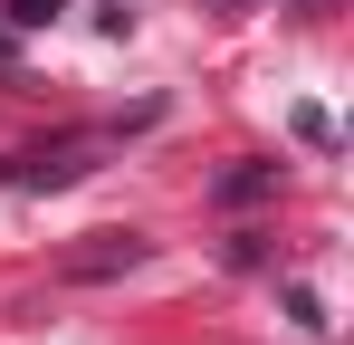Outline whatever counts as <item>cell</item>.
I'll return each instance as SVG.
<instances>
[{"mask_svg": "<svg viewBox=\"0 0 354 345\" xmlns=\"http://www.w3.org/2000/svg\"><path fill=\"white\" fill-rule=\"evenodd\" d=\"M144 259H153V240H134V230H96L86 249H67V259H58V278H67V288H96V278L144 269Z\"/></svg>", "mask_w": 354, "mask_h": 345, "instance_id": "cell-1", "label": "cell"}, {"mask_svg": "<svg viewBox=\"0 0 354 345\" xmlns=\"http://www.w3.org/2000/svg\"><path fill=\"white\" fill-rule=\"evenodd\" d=\"M86 154H96V144H86V134H67V144H39V154H10L0 182H19V192H67V182L86 172Z\"/></svg>", "mask_w": 354, "mask_h": 345, "instance_id": "cell-2", "label": "cell"}, {"mask_svg": "<svg viewBox=\"0 0 354 345\" xmlns=\"http://www.w3.org/2000/svg\"><path fill=\"white\" fill-rule=\"evenodd\" d=\"M268 192H278V163H239V172H221V202H268Z\"/></svg>", "mask_w": 354, "mask_h": 345, "instance_id": "cell-3", "label": "cell"}, {"mask_svg": "<svg viewBox=\"0 0 354 345\" xmlns=\"http://www.w3.org/2000/svg\"><path fill=\"white\" fill-rule=\"evenodd\" d=\"M288 317H297V336H326V307H316V288H288Z\"/></svg>", "mask_w": 354, "mask_h": 345, "instance_id": "cell-4", "label": "cell"}, {"mask_svg": "<svg viewBox=\"0 0 354 345\" xmlns=\"http://www.w3.org/2000/svg\"><path fill=\"white\" fill-rule=\"evenodd\" d=\"M58 10H67V0H10V19H19V29H48Z\"/></svg>", "mask_w": 354, "mask_h": 345, "instance_id": "cell-5", "label": "cell"}, {"mask_svg": "<svg viewBox=\"0 0 354 345\" xmlns=\"http://www.w3.org/2000/svg\"><path fill=\"white\" fill-rule=\"evenodd\" d=\"M297 10H326V0H297Z\"/></svg>", "mask_w": 354, "mask_h": 345, "instance_id": "cell-6", "label": "cell"}]
</instances>
